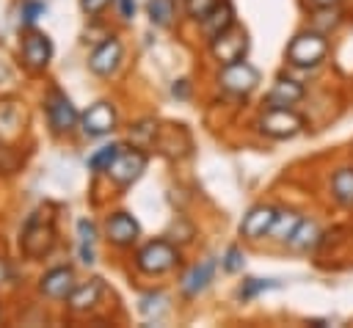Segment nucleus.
<instances>
[{
  "label": "nucleus",
  "mask_w": 353,
  "mask_h": 328,
  "mask_svg": "<svg viewBox=\"0 0 353 328\" xmlns=\"http://www.w3.org/2000/svg\"><path fill=\"white\" fill-rule=\"evenodd\" d=\"M182 262H185V248L176 245L168 234L141 240L130 251V270L138 278H163V276H171V273H176L182 267Z\"/></svg>",
  "instance_id": "nucleus-1"
},
{
  "label": "nucleus",
  "mask_w": 353,
  "mask_h": 328,
  "mask_svg": "<svg viewBox=\"0 0 353 328\" xmlns=\"http://www.w3.org/2000/svg\"><path fill=\"white\" fill-rule=\"evenodd\" d=\"M331 50H334L331 36L301 25L284 47V66L292 72H317L328 63Z\"/></svg>",
  "instance_id": "nucleus-2"
},
{
  "label": "nucleus",
  "mask_w": 353,
  "mask_h": 328,
  "mask_svg": "<svg viewBox=\"0 0 353 328\" xmlns=\"http://www.w3.org/2000/svg\"><path fill=\"white\" fill-rule=\"evenodd\" d=\"M55 245H58L55 215L50 212V207L33 209L19 229V254L28 262H41L55 251Z\"/></svg>",
  "instance_id": "nucleus-3"
},
{
  "label": "nucleus",
  "mask_w": 353,
  "mask_h": 328,
  "mask_svg": "<svg viewBox=\"0 0 353 328\" xmlns=\"http://www.w3.org/2000/svg\"><path fill=\"white\" fill-rule=\"evenodd\" d=\"M254 132L262 141H295L298 135H303L309 130V119L298 110V107H270V105H259L254 121H251Z\"/></svg>",
  "instance_id": "nucleus-4"
},
{
  "label": "nucleus",
  "mask_w": 353,
  "mask_h": 328,
  "mask_svg": "<svg viewBox=\"0 0 353 328\" xmlns=\"http://www.w3.org/2000/svg\"><path fill=\"white\" fill-rule=\"evenodd\" d=\"M41 113H44L47 132L55 141H66V138H74L77 135L80 110H77L74 99L58 83H50L44 88V94H41Z\"/></svg>",
  "instance_id": "nucleus-5"
},
{
  "label": "nucleus",
  "mask_w": 353,
  "mask_h": 328,
  "mask_svg": "<svg viewBox=\"0 0 353 328\" xmlns=\"http://www.w3.org/2000/svg\"><path fill=\"white\" fill-rule=\"evenodd\" d=\"M212 83H215V91L221 96L234 99V102H245L259 91L262 72L248 58H243V61H234V63H226V66H215Z\"/></svg>",
  "instance_id": "nucleus-6"
},
{
  "label": "nucleus",
  "mask_w": 353,
  "mask_h": 328,
  "mask_svg": "<svg viewBox=\"0 0 353 328\" xmlns=\"http://www.w3.org/2000/svg\"><path fill=\"white\" fill-rule=\"evenodd\" d=\"M52 58H55V44H52L50 33H44L39 25L22 30V36H19V50H17V61H19V66H22L25 74H30V77L44 74V72L50 69Z\"/></svg>",
  "instance_id": "nucleus-7"
},
{
  "label": "nucleus",
  "mask_w": 353,
  "mask_h": 328,
  "mask_svg": "<svg viewBox=\"0 0 353 328\" xmlns=\"http://www.w3.org/2000/svg\"><path fill=\"white\" fill-rule=\"evenodd\" d=\"M99 229H102V240L108 243V248H113L119 254H130L143 237V229H141L138 218L130 209H121V207L108 209Z\"/></svg>",
  "instance_id": "nucleus-8"
},
{
  "label": "nucleus",
  "mask_w": 353,
  "mask_h": 328,
  "mask_svg": "<svg viewBox=\"0 0 353 328\" xmlns=\"http://www.w3.org/2000/svg\"><path fill=\"white\" fill-rule=\"evenodd\" d=\"M121 127V113L113 99H97L85 110H80V127L77 135L85 141H105L113 138Z\"/></svg>",
  "instance_id": "nucleus-9"
},
{
  "label": "nucleus",
  "mask_w": 353,
  "mask_h": 328,
  "mask_svg": "<svg viewBox=\"0 0 353 328\" xmlns=\"http://www.w3.org/2000/svg\"><path fill=\"white\" fill-rule=\"evenodd\" d=\"M124 58H127V44H124V39H121L119 33H108V36H102V39L91 47L88 58H85V69H88L94 77H99V80H113V77L121 72Z\"/></svg>",
  "instance_id": "nucleus-10"
},
{
  "label": "nucleus",
  "mask_w": 353,
  "mask_h": 328,
  "mask_svg": "<svg viewBox=\"0 0 353 328\" xmlns=\"http://www.w3.org/2000/svg\"><path fill=\"white\" fill-rule=\"evenodd\" d=\"M149 157H152V152H146V149H138V146H121V152L116 154V160L110 163V168H108V174L102 176L108 185H113V190H130L141 176H143V171L149 168Z\"/></svg>",
  "instance_id": "nucleus-11"
},
{
  "label": "nucleus",
  "mask_w": 353,
  "mask_h": 328,
  "mask_svg": "<svg viewBox=\"0 0 353 328\" xmlns=\"http://www.w3.org/2000/svg\"><path fill=\"white\" fill-rule=\"evenodd\" d=\"M204 52H207L212 66H226V63L243 61L251 52V36L240 22H234L229 30L218 33L215 39H210L204 44Z\"/></svg>",
  "instance_id": "nucleus-12"
},
{
  "label": "nucleus",
  "mask_w": 353,
  "mask_h": 328,
  "mask_svg": "<svg viewBox=\"0 0 353 328\" xmlns=\"http://www.w3.org/2000/svg\"><path fill=\"white\" fill-rule=\"evenodd\" d=\"M218 256H204V259H196L190 262L182 273H179V281H176V295L185 300V303H193L199 300L215 281L218 276Z\"/></svg>",
  "instance_id": "nucleus-13"
},
{
  "label": "nucleus",
  "mask_w": 353,
  "mask_h": 328,
  "mask_svg": "<svg viewBox=\"0 0 353 328\" xmlns=\"http://www.w3.org/2000/svg\"><path fill=\"white\" fill-rule=\"evenodd\" d=\"M276 212H279V204H273V201H254L243 212V218L237 223L240 243L243 245H259V243H265L268 234H270V226L276 221Z\"/></svg>",
  "instance_id": "nucleus-14"
},
{
  "label": "nucleus",
  "mask_w": 353,
  "mask_h": 328,
  "mask_svg": "<svg viewBox=\"0 0 353 328\" xmlns=\"http://www.w3.org/2000/svg\"><path fill=\"white\" fill-rule=\"evenodd\" d=\"M306 96H309V85H306L301 77H295L292 72L281 69V72L273 77V83L268 85V91L262 94V102H259V105H270V107H298V105L306 102Z\"/></svg>",
  "instance_id": "nucleus-15"
},
{
  "label": "nucleus",
  "mask_w": 353,
  "mask_h": 328,
  "mask_svg": "<svg viewBox=\"0 0 353 328\" xmlns=\"http://www.w3.org/2000/svg\"><path fill=\"white\" fill-rule=\"evenodd\" d=\"M77 270L74 265H52L36 278V295L50 303H63L72 289L77 287Z\"/></svg>",
  "instance_id": "nucleus-16"
},
{
  "label": "nucleus",
  "mask_w": 353,
  "mask_h": 328,
  "mask_svg": "<svg viewBox=\"0 0 353 328\" xmlns=\"http://www.w3.org/2000/svg\"><path fill=\"white\" fill-rule=\"evenodd\" d=\"M152 152H157L160 157H165L171 163H182V160H188L193 154V135H190V130L185 124L165 121L157 130Z\"/></svg>",
  "instance_id": "nucleus-17"
},
{
  "label": "nucleus",
  "mask_w": 353,
  "mask_h": 328,
  "mask_svg": "<svg viewBox=\"0 0 353 328\" xmlns=\"http://www.w3.org/2000/svg\"><path fill=\"white\" fill-rule=\"evenodd\" d=\"M105 298H108V284H105V278L91 276V278H85V281H77V287H74L72 295L63 300V306H66V311H69L72 317H91L97 309H102Z\"/></svg>",
  "instance_id": "nucleus-18"
},
{
  "label": "nucleus",
  "mask_w": 353,
  "mask_h": 328,
  "mask_svg": "<svg viewBox=\"0 0 353 328\" xmlns=\"http://www.w3.org/2000/svg\"><path fill=\"white\" fill-rule=\"evenodd\" d=\"M350 22H353V8L350 6H312V8H303V25L314 28V30L331 36V39L336 33H342Z\"/></svg>",
  "instance_id": "nucleus-19"
},
{
  "label": "nucleus",
  "mask_w": 353,
  "mask_h": 328,
  "mask_svg": "<svg viewBox=\"0 0 353 328\" xmlns=\"http://www.w3.org/2000/svg\"><path fill=\"white\" fill-rule=\"evenodd\" d=\"M325 196L336 209L353 212V163H336L328 171Z\"/></svg>",
  "instance_id": "nucleus-20"
},
{
  "label": "nucleus",
  "mask_w": 353,
  "mask_h": 328,
  "mask_svg": "<svg viewBox=\"0 0 353 328\" xmlns=\"http://www.w3.org/2000/svg\"><path fill=\"white\" fill-rule=\"evenodd\" d=\"M323 234H325V229L320 226V221L314 215H303L301 223L295 226L292 237L287 240L284 251H290V254H314L320 248Z\"/></svg>",
  "instance_id": "nucleus-21"
},
{
  "label": "nucleus",
  "mask_w": 353,
  "mask_h": 328,
  "mask_svg": "<svg viewBox=\"0 0 353 328\" xmlns=\"http://www.w3.org/2000/svg\"><path fill=\"white\" fill-rule=\"evenodd\" d=\"M234 22H237V8H234V3H232V0H218V6H215L199 25H193V28H196L199 39L207 44V41L215 39L218 33L229 30Z\"/></svg>",
  "instance_id": "nucleus-22"
},
{
  "label": "nucleus",
  "mask_w": 353,
  "mask_h": 328,
  "mask_svg": "<svg viewBox=\"0 0 353 328\" xmlns=\"http://www.w3.org/2000/svg\"><path fill=\"white\" fill-rule=\"evenodd\" d=\"M171 311V295L165 287H146L138 292V314L149 322H160Z\"/></svg>",
  "instance_id": "nucleus-23"
},
{
  "label": "nucleus",
  "mask_w": 353,
  "mask_h": 328,
  "mask_svg": "<svg viewBox=\"0 0 353 328\" xmlns=\"http://www.w3.org/2000/svg\"><path fill=\"white\" fill-rule=\"evenodd\" d=\"M303 215H306V212H303V209H298V207H292V204H279L276 221H273L270 234H268V240H265V243H270V245H276V248H284V245H287V240L292 237V232H295V226L301 223V218H303Z\"/></svg>",
  "instance_id": "nucleus-24"
},
{
  "label": "nucleus",
  "mask_w": 353,
  "mask_h": 328,
  "mask_svg": "<svg viewBox=\"0 0 353 328\" xmlns=\"http://www.w3.org/2000/svg\"><path fill=\"white\" fill-rule=\"evenodd\" d=\"M124 141H113V138H105L97 149H91V154L85 157V171L91 179H102L110 168V163L116 160V154L121 152Z\"/></svg>",
  "instance_id": "nucleus-25"
},
{
  "label": "nucleus",
  "mask_w": 353,
  "mask_h": 328,
  "mask_svg": "<svg viewBox=\"0 0 353 328\" xmlns=\"http://www.w3.org/2000/svg\"><path fill=\"white\" fill-rule=\"evenodd\" d=\"M157 130H160V121H157L154 116H141V119L130 121L124 143H127V146H138V149L152 152L154 138H157Z\"/></svg>",
  "instance_id": "nucleus-26"
},
{
  "label": "nucleus",
  "mask_w": 353,
  "mask_h": 328,
  "mask_svg": "<svg viewBox=\"0 0 353 328\" xmlns=\"http://www.w3.org/2000/svg\"><path fill=\"white\" fill-rule=\"evenodd\" d=\"M284 281L281 278H259V276H245L243 281H237L234 287V300L237 303H251L256 300L259 295L270 292V289H281Z\"/></svg>",
  "instance_id": "nucleus-27"
},
{
  "label": "nucleus",
  "mask_w": 353,
  "mask_h": 328,
  "mask_svg": "<svg viewBox=\"0 0 353 328\" xmlns=\"http://www.w3.org/2000/svg\"><path fill=\"white\" fill-rule=\"evenodd\" d=\"M143 11H146V19L152 28L168 30L176 22V0H146Z\"/></svg>",
  "instance_id": "nucleus-28"
},
{
  "label": "nucleus",
  "mask_w": 353,
  "mask_h": 328,
  "mask_svg": "<svg viewBox=\"0 0 353 328\" xmlns=\"http://www.w3.org/2000/svg\"><path fill=\"white\" fill-rule=\"evenodd\" d=\"M245 262H248V256H245L243 243H229V245L223 248V254L218 256V267H221V273H226V276H240V273L245 270Z\"/></svg>",
  "instance_id": "nucleus-29"
},
{
  "label": "nucleus",
  "mask_w": 353,
  "mask_h": 328,
  "mask_svg": "<svg viewBox=\"0 0 353 328\" xmlns=\"http://www.w3.org/2000/svg\"><path fill=\"white\" fill-rule=\"evenodd\" d=\"M44 14H47V3L44 0H19V30L36 28Z\"/></svg>",
  "instance_id": "nucleus-30"
},
{
  "label": "nucleus",
  "mask_w": 353,
  "mask_h": 328,
  "mask_svg": "<svg viewBox=\"0 0 353 328\" xmlns=\"http://www.w3.org/2000/svg\"><path fill=\"white\" fill-rule=\"evenodd\" d=\"M74 237L80 245H97V240L102 237V229L91 215H80L74 221Z\"/></svg>",
  "instance_id": "nucleus-31"
},
{
  "label": "nucleus",
  "mask_w": 353,
  "mask_h": 328,
  "mask_svg": "<svg viewBox=\"0 0 353 328\" xmlns=\"http://www.w3.org/2000/svg\"><path fill=\"white\" fill-rule=\"evenodd\" d=\"M168 237H171L176 245L188 248V245L196 240V223L188 221L185 215H176V218L171 221V232H168Z\"/></svg>",
  "instance_id": "nucleus-32"
},
{
  "label": "nucleus",
  "mask_w": 353,
  "mask_h": 328,
  "mask_svg": "<svg viewBox=\"0 0 353 328\" xmlns=\"http://www.w3.org/2000/svg\"><path fill=\"white\" fill-rule=\"evenodd\" d=\"M215 6H218V0H182V17L190 25H199Z\"/></svg>",
  "instance_id": "nucleus-33"
},
{
  "label": "nucleus",
  "mask_w": 353,
  "mask_h": 328,
  "mask_svg": "<svg viewBox=\"0 0 353 328\" xmlns=\"http://www.w3.org/2000/svg\"><path fill=\"white\" fill-rule=\"evenodd\" d=\"M113 3H116V0H77L83 17H85L88 22H102Z\"/></svg>",
  "instance_id": "nucleus-34"
},
{
  "label": "nucleus",
  "mask_w": 353,
  "mask_h": 328,
  "mask_svg": "<svg viewBox=\"0 0 353 328\" xmlns=\"http://www.w3.org/2000/svg\"><path fill=\"white\" fill-rule=\"evenodd\" d=\"M17 168H19V157H17L14 146L0 143V174H17Z\"/></svg>",
  "instance_id": "nucleus-35"
},
{
  "label": "nucleus",
  "mask_w": 353,
  "mask_h": 328,
  "mask_svg": "<svg viewBox=\"0 0 353 328\" xmlns=\"http://www.w3.org/2000/svg\"><path fill=\"white\" fill-rule=\"evenodd\" d=\"M113 6H116V14L124 25H130L138 17V0H116Z\"/></svg>",
  "instance_id": "nucleus-36"
},
{
  "label": "nucleus",
  "mask_w": 353,
  "mask_h": 328,
  "mask_svg": "<svg viewBox=\"0 0 353 328\" xmlns=\"http://www.w3.org/2000/svg\"><path fill=\"white\" fill-rule=\"evenodd\" d=\"M190 94H193V83H190L188 77H179V80H174V83H171V96H174V99L188 102V99H190Z\"/></svg>",
  "instance_id": "nucleus-37"
},
{
  "label": "nucleus",
  "mask_w": 353,
  "mask_h": 328,
  "mask_svg": "<svg viewBox=\"0 0 353 328\" xmlns=\"http://www.w3.org/2000/svg\"><path fill=\"white\" fill-rule=\"evenodd\" d=\"M14 278H17V273H14L11 259L0 256V289H3V287H8V284H14Z\"/></svg>",
  "instance_id": "nucleus-38"
},
{
  "label": "nucleus",
  "mask_w": 353,
  "mask_h": 328,
  "mask_svg": "<svg viewBox=\"0 0 353 328\" xmlns=\"http://www.w3.org/2000/svg\"><path fill=\"white\" fill-rule=\"evenodd\" d=\"M77 259H80V265H85V267L97 265V245H80V243H77Z\"/></svg>",
  "instance_id": "nucleus-39"
},
{
  "label": "nucleus",
  "mask_w": 353,
  "mask_h": 328,
  "mask_svg": "<svg viewBox=\"0 0 353 328\" xmlns=\"http://www.w3.org/2000/svg\"><path fill=\"white\" fill-rule=\"evenodd\" d=\"M303 8H312V6H353V0H301Z\"/></svg>",
  "instance_id": "nucleus-40"
},
{
  "label": "nucleus",
  "mask_w": 353,
  "mask_h": 328,
  "mask_svg": "<svg viewBox=\"0 0 353 328\" xmlns=\"http://www.w3.org/2000/svg\"><path fill=\"white\" fill-rule=\"evenodd\" d=\"M306 325H314V328H325V325H331V320H323V317H312V320H306Z\"/></svg>",
  "instance_id": "nucleus-41"
},
{
  "label": "nucleus",
  "mask_w": 353,
  "mask_h": 328,
  "mask_svg": "<svg viewBox=\"0 0 353 328\" xmlns=\"http://www.w3.org/2000/svg\"><path fill=\"white\" fill-rule=\"evenodd\" d=\"M0 317H3V300H0Z\"/></svg>",
  "instance_id": "nucleus-42"
}]
</instances>
